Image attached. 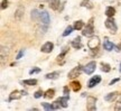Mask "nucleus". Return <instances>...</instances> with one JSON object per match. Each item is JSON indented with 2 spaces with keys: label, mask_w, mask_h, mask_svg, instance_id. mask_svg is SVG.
Instances as JSON below:
<instances>
[{
  "label": "nucleus",
  "mask_w": 121,
  "mask_h": 111,
  "mask_svg": "<svg viewBox=\"0 0 121 111\" xmlns=\"http://www.w3.org/2000/svg\"><path fill=\"white\" fill-rule=\"evenodd\" d=\"M104 24H105V27L110 30L111 34H116V33H117L118 27H117V25H116V22H114V20H113L112 18L108 17V19L104 22Z\"/></svg>",
  "instance_id": "f257e3e1"
},
{
  "label": "nucleus",
  "mask_w": 121,
  "mask_h": 111,
  "mask_svg": "<svg viewBox=\"0 0 121 111\" xmlns=\"http://www.w3.org/2000/svg\"><path fill=\"white\" fill-rule=\"evenodd\" d=\"M93 18H91L89 24L86 25V27L83 29L82 31V35L83 36H92V35L94 34V27H93Z\"/></svg>",
  "instance_id": "f03ea898"
},
{
  "label": "nucleus",
  "mask_w": 121,
  "mask_h": 111,
  "mask_svg": "<svg viewBox=\"0 0 121 111\" xmlns=\"http://www.w3.org/2000/svg\"><path fill=\"white\" fill-rule=\"evenodd\" d=\"M38 20L39 22H42V25H44V26H46V27H47L48 24H49V15H48L47 11H45V10L40 11V13H39Z\"/></svg>",
  "instance_id": "7ed1b4c3"
},
{
  "label": "nucleus",
  "mask_w": 121,
  "mask_h": 111,
  "mask_svg": "<svg viewBox=\"0 0 121 111\" xmlns=\"http://www.w3.org/2000/svg\"><path fill=\"white\" fill-rule=\"evenodd\" d=\"M100 45V39L99 37H92V38L87 42V47L90 48V49H92V51H94V49H98V47H99Z\"/></svg>",
  "instance_id": "20e7f679"
},
{
  "label": "nucleus",
  "mask_w": 121,
  "mask_h": 111,
  "mask_svg": "<svg viewBox=\"0 0 121 111\" xmlns=\"http://www.w3.org/2000/svg\"><path fill=\"white\" fill-rule=\"evenodd\" d=\"M26 94H27L26 91H18V90L13 91L11 94L9 95V101H13V100H19L22 95H26Z\"/></svg>",
  "instance_id": "39448f33"
},
{
  "label": "nucleus",
  "mask_w": 121,
  "mask_h": 111,
  "mask_svg": "<svg viewBox=\"0 0 121 111\" xmlns=\"http://www.w3.org/2000/svg\"><path fill=\"white\" fill-rule=\"evenodd\" d=\"M81 71H82V66H81V65H78V66H75V67H74L71 72H69L67 76H69V79L73 80V79L78 77V75L81 74Z\"/></svg>",
  "instance_id": "423d86ee"
},
{
  "label": "nucleus",
  "mask_w": 121,
  "mask_h": 111,
  "mask_svg": "<svg viewBox=\"0 0 121 111\" xmlns=\"http://www.w3.org/2000/svg\"><path fill=\"white\" fill-rule=\"evenodd\" d=\"M95 67H96V63H95L94 61H92V62H90V63H87L85 66H84V72L86 73V74H92V73L94 72Z\"/></svg>",
  "instance_id": "0eeeda50"
},
{
  "label": "nucleus",
  "mask_w": 121,
  "mask_h": 111,
  "mask_svg": "<svg viewBox=\"0 0 121 111\" xmlns=\"http://www.w3.org/2000/svg\"><path fill=\"white\" fill-rule=\"evenodd\" d=\"M95 102H96V99L93 98V97H89V98H87V104H86L87 110H91V111L95 110V109H96Z\"/></svg>",
  "instance_id": "6e6552de"
},
{
  "label": "nucleus",
  "mask_w": 121,
  "mask_h": 111,
  "mask_svg": "<svg viewBox=\"0 0 121 111\" xmlns=\"http://www.w3.org/2000/svg\"><path fill=\"white\" fill-rule=\"evenodd\" d=\"M53 48H54V44L51 43V42H47V43H45L42 46L40 51L43 52V53H51L53 51Z\"/></svg>",
  "instance_id": "1a4fd4ad"
},
{
  "label": "nucleus",
  "mask_w": 121,
  "mask_h": 111,
  "mask_svg": "<svg viewBox=\"0 0 121 111\" xmlns=\"http://www.w3.org/2000/svg\"><path fill=\"white\" fill-rule=\"evenodd\" d=\"M100 82H101V77H100L99 75H95V76H93L90 81H89L87 86H89V88H93V86L96 85V84H98V83H100Z\"/></svg>",
  "instance_id": "9d476101"
},
{
  "label": "nucleus",
  "mask_w": 121,
  "mask_h": 111,
  "mask_svg": "<svg viewBox=\"0 0 121 111\" xmlns=\"http://www.w3.org/2000/svg\"><path fill=\"white\" fill-rule=\"evenodd\" d=\"M103 47H104V49L105 51H108V52H110V51H112L113 49V47H116L114 45H113V43H111L109 39H104V43H103Z\"/></svg>",
  "instance_id": "9b49d317"
},
{
  "label": "nucleus",
  "mask_w": 121,
  "mask_h": 111,
  "mask_svg": "<svg viewBox=\"0 0 121 111\" xmlns=\"http://www.w3.org/2000/svg\"><path fill=\"white\" fill-rule=\"evenodd\" d=\"M72 46L74 48H76V49L82 48V43H81V37L80 36L76 37V38H74V40H72Z\"/></svg>",
  "instance_id": "f8f14e48"
},
{
  "label": "nucleus",
  "mask_w": 121,
  "mask_h": 111,
  "mask_svg": "<svg viewBox=\"0 0 121 111\" xmlns=\"http://www.w3.org/2000/svg\"><path fill=\"white\" fill-rule=\"evenodd\" d=\"M60 0H49V7L53 9V10H57L60 8Z\"/></svg>",
  "instance_id": "ddd939ff"
},
{
  "label": "nucleus",
  "mask_w": 121,
  "mask_h": 111,
  "mask_svg": "<svg viewBox=\"0 0 121 111\" xmlns=\"http://www.w3.org/2000/svg\"><path fill=\"white\" fill-rule=\"evenodd\" d=\"M69 99V95H64V97H62V98H60V99H57V100L60 101V106H62V107H63V108H66V107H67Z\"/></svg>",
  "instance_id": "4468645a"
},
{
  "label": "nucleus",
  "mask_w": 121,
  "mask_h": 111,
  "mask_svg": "<svg viewBox=\"0 0 121 111\" xmlns=\"http://www.w3.org/2000/svg\"><path fill=\"white\" fill-rule=\"evenodd\" d=\"M71 88H72V90L73 91H75V92H78V91H80L81 90V83L78 81H73L72 83H71Z\"/></svg>",
  "instance_id": "2eb2a0df"
},
{
  "label": "nucleus",
  "mask_w": 121,
  "mask_h": 111,
  "mask_svg": "<svg viewBox=\"0 0 121 111\" xmlns=\"http://www.w3.org/2000/svg\"><path fill=\"white\" fill-rule=\"evenodd\" d=\"M117 97H118L117 92H111V93L107 94V95L104 97V100H105V101H113V100L117 98Z\"/></svg>",
  "instance_id": "dca6fc26"
},
{
  "label": "nucleus",
  "mask_w": 121,
  "mask_h": 111,
  "mask_svg": "<svg viewBox=\"0 0 121 111\" xmlns=\"http://www.w3.org/2000/svg\"><path fill=\"white\" fill-rule=\"evenodd\" d=\"M114 13H116V9L113 8V7H108L107 10H105V15H107V17L112 18L113 16H114Z\"/></svg>",
  "instance_id": "f3484780"
},
{
  "label": "nucleus",
  "mask_w": 121,
  "mask_h": 111,
  "mask_svg": "<svg viewBox=\"0 0 121 111\" xmlns=\"http://www.w3.org/2000/svg\"><path fill=\"white\" fill-rule=\"evenodd\" d=\"M81 7H85L87 9H92L93 8V4L91 2L90 0H83L81 2Z\"/></svg>",
  "instance_id": "a211bd4d"
},
{
  "label": "nucleus",
  "mask_w": 121,
  "mask_h": 111,
  "mask_svg": "<svg viewBox=\"0 0 121 111\" xmlns=\"http://www.w3.org/2000/svg\"><path fill=\"white\" fill-rule=\"evenodd\" d=\"M58 76H60V73L58 72H52V73H47L46 74V79H48V80H55Z\"/></svg>",
  "instance_id": "6ab92c4d"
},
{
  "label": "nucleus",
  "mask_w": 121,
  "mask_h": 111,
  "mask_svg": "<svg viewBox=\"0 0 121 111\" xmlns=\"http://www.w3.org/2000/svg\"><path fill=\"white\" fill-rule=\"evenodd\" d=\"M54 94H55V91H54L53 89H49L44 93V97H45L46 99H52L53 97H54Z\"/></svg>",
  "instance_id": "aec40b11"
},
{
  "label": "nucleus",
  "mask_w": 121,
  "mask_h": 111,
  "mask_svg": "<svg viewBox=\"0 0 121 111\" xmlns=\"http://www.w3.org/2000/svg\"><path fill=\"white\" fill-rule=\"evenodd\" d=\"M83 26H84V22H82V20H76V22H74V29H76V30H80V29H82L83 28Z\"/></svg>",
  "instance_id": "412c9836"
},
{
  "label": "nucleus",
  "mask_w": 121,
  "mask_h": 111,
  "mask_svg": "<svg viewBox=\"0 0 121 111\" xmlns=\"http://www.w3.org/2000/svg\"><path fill=\"white\" fill-rule=\"evenodd\" d=\"M101 70H102V72H104V73H108V72H110L111 71V66L109 64H107V63H101Z\"/></svg>",
  "instance_id": "4be33fe9"
},
{
  "label": "nucleus",
  "mask_w": 121,
  "mask_h": 111,
  "mask_svg": "<svg viewBox=\"0 0 121 111\" xmlns=\"http://www.w3.org/2000/svg\"><path fill=\"white\" fill-rule=\"evenodd\" d=\"M22 83L25 84V85H36L37 84V80H35V79H31V80H25V81H22Z\"/></svg>",
  "instance_id": "5701e85b"
},
{
  "label": "nucleus",
  "mask_w": 121,
  "mask_h": 111,
  "mask_svg": "<svg viewBox=\"0 0 121 111\" xmlns=\"http://www.w3.org/2000/svg\"><path fill=\"white\" fill-rule=\"evenodd\" d=\"M67 52H69V47H64V48H63V51H62V53H60L58 56H57V60H58V61L62 60V58H63V57L66 55V53H67Z\"/></svg>",
  "instance_id": "b1692460"
},
{
  "label": "nucleus",
  "mask_w": 121,
  "mask_h": 111,
  "mask_svg": "<svg viewBox=\"0 0 121 111\" xmlns=\"http://www.w3.org/2000/svg\"><path fill=\"white\" fill-rule=\"evenodd\" d=\"M38 17H39V11L38 10H33L31 11V19L33 20H38Z\"/></svg>",
  "instance_id": "393cba45"
},
{
  "label": "nucleus",
  "mask_w": 121,
  "mask_h": 111,
  "mask_svg": "<svg viewBox=\"0 0 121 111\" xmlns=\"http://www.w3.org/2000/svg\"><path fill=\"white\" fill-rule=\"evenodd\" d=\"M42 106L45 110H54V106L53 104H49V103H46V102H43Z\"/></svg>",
  "instance_id": "a878e982"
},
{
  "label": "nucleus",
  "mask_w": 121,
  "mask_h": 111,
  "mask_svg": "<svg viewBox=\"0 0 121 111\" xmlns=\"http://www.w3.org/2000/svg\"><path fill=\"white\" fill-rule=\"evenodd\" d=\"M74 29V27H72V26H69V27H66V29H65V31L63 33V36H69L71 33H72V30Z\"/></svg>",
  "instance_id": "bb28decb"
},
{
  "label": "nucleus",
  "mask_w": 121,
  "mask_h": 111,
  "mask_svg": "<svg viewBox=\"0 0 121 111\" xmlns=\"http://www.w3.org/2000/svg\"><path fill=\"white\" fill-rule=\"evenodd\" d=\"M22 13H24V9H22V8H19V9L17 10V11H16V15H15V17H16V18L18 19V20H19V19L22 18Z\"/></svg>",
  "instance_id": "cd10ccee"
},
{
  "label": "nucleus",
  "mask_w": 121,
  "mask_h": 111,
  "mask_svg": "<svg viewBox=\"0 0 121 111\" xmlns=\"http://www.w3.org/2000/svg\"><path fill=\"white\" fill-rule=\"evenodd\" d=\"M43 94H44V92H43V91H42V90H38V91H36V92H35L34 97H35V98H36V99H38V98H40V97H42Z\"/></svg>",
  "instance_id": "c85d7f7f"
},
{
  "label": "nucleus",
  "mask_w": 121,
  "mask_h": 111,
  "mask_svg": "<svg viewBox=\"0 0 121 111\" xmlns=\"http://www.w3.org/2000/svg\"><path fill=\"white\" fill-rule=\"evenodd\" d=\"M53 106H54V110H57V109H60L62 106H60V101L58 100H56L55 102L53 103Z\"/></svg>",
  "instance_id": "c756f323"
},
{
  "label": "nucleus",
  "mask_w": 121,
  "mask_h": 111,
  "mask_svg": "<svg viewBox=\"0 0 121 111\" xmlns=\"http://www.w3.org/2000/svg\"><path fill=\"white\" fill-rule=\"evenodd\" d=\"M8 7V0H2L1 2V9H4Z\"/></svg>",
  "instance_id": "7c9ffc66"
},
{
  "label": "nucleus",
  "mask_w": 121,
  "mask_h": 111,
  "mask_svg": "<svg viewBox=\"0 0 121 111\" xmlns=\"http://www.w3.org/2000/svg\"><path fill=\"white\" fill-rule=\"evenodd\" d=\"M39 72H40V68L35 67V68H33V70H30L29 74H35V73H39Z\"/></svg>",
  "instance_id": "2f4dec72"
},
{
  "label": "nucleus",
  "mask_w": 121,
  "mask_h": 111,
  "mask_svg": "<svg viewBox=\"0 0 121 111\" xmlns=\"http://www.w3.org/2000/svg\"><path fill=\"white\" fill-rule=\"evenodd\" d=\"M24 53H25V51H24V49H20V52L18 53V55H17V57H16V58H17V60L22 58V56L24 55Z\"/></svg>",
  "instance_id": "473e14b6"
},
{
  "label": "nucleus",
  "mask_w": 121,
  "mask_h": 111,
  "mask_svg": "<svg viewBox=\"0 0 121 111\" xmlns=\"http://www.w3.org/2000/svg\"><path fill=\"white\" fill-rule=\"evenodd\" d=\"M114 109H116V110H121V101H119V102H118L117 104H116Z\"/></svg>",
  "instance_id": "72a5a7b5"
},
{
  "label": "nucleus",
  "mask_w": 121,
  "mask_h": 111,
  "mask_svg": "<svg viewBox=\"0 0 121 111\" xmlns=\"http://www.w3.org/2000/svg\"><path fill=\"white\" fill-rule=\"evenodd\" d=\"M69 86H65V88H64V94H65V95H69Z\"/></svg>",
  "instance_id": "f704fd0d"
},
{
  "label": "nucleus",
  "mask_w": 121,
  "mask_h": 111,
  "mask_svg": "<svg viewBox=\"0 0 121 111\" xmlns=\"http://www.w3.org/2000/svg\"><path fill=\"white\" fill-rule=\"evenodd\" d=\"M119 81V79H114V80H112V81L110 82V85H113L114 83H117V82Z\"/></svg>",
  "instance_id": "c9c22d12"
},
{
  "label": "nucleus",
  "mask_w": 121,
  "mask_h": 111,
  "mask_svg": "<svg viewBox=\"0 0 121 111\" xmlns=\"http://www.w3.org/2000/svg\"><path fill=\"white\" fill-rule=\"evenodd\" d=\"M120 72H121V64H120Z\"/></svg>",
  "instance_id": "e433bc0d"
}]
</instances>
